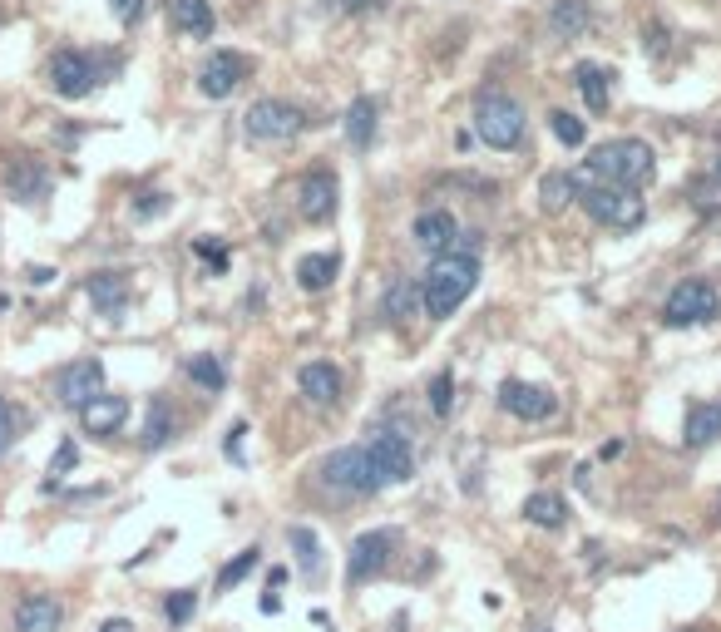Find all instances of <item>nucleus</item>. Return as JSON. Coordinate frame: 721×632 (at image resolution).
<instances>
[{
	"label": "nucleus",
	"instance_id": "f257e3e1",
	"mask_svg": "<svg viewBox=\"0 0 721 632\" xmlns=\"http://www.w3.org/2000/svg\"><path fill=\"white\" fill-rule=\"evenodd\" d=\"M652 173H657V154L642 139H608V144H598L593 154L583 158V168H573L578 188H588V183L642 188V183H652Z\"/></svg>",
	"mask_w": 721,
	"mask_h": 632
},
{
	"label": "nucleus",
	"instance_id": "f03ea898",
	"mask_svg": "<svg viewBox=\"0 0 721 632\" xmlns=\"http://www.w3.org/2000/svg\"><path fill=\"white\" fill-rule=\"evenodd\" d=\"M475 282H480V257L475 252H465V247L435 252V262H430V272L420 282V302H425V312L440 321V316L460 312V302L475 292Z\"/></svg>",
	"mask_w": 721,
	"mask_h": 632
},
{
	"label": "nucleus",
	"instance_id": "7ed1b4c3",
	"mask_svg": "<svg viewBox=\"0 0 721 632\" xmlns=\"http://www.w3.org/2000/svg\"><path fill=\"white\" fill-rule=\"evenodd\" d=\"M475 134H480L489 149H519L524 144V109L514 94L484 84L475 94Z\"/></svg>",
	"mask_w": 721,
	"mask_h": 632
},
{
	"label": "nucleus",
	"instance_id": "20e7f679",
	"mask_svg": "<svg viewBox=\"0 0 721 632\" xmlns=\"http://www.w3.org/2000/svg\"><path fill=\"white\" fill-rule=\"evenodd\" d=\"M321 474V489L336 494V499H366V494H381L386 484L376 479L371 460H366V445H346L336 455H326L317 465Z\"/></svg>",
	"mask_w": 721,
	"mask_h": 632
},
{
	"label": "nucleus",
	"instance_id": "39448f33",
	"mask_svg": "<svg viewBox=\"0 0 721 632\" xmlns=\"http://www.w3.org/2000/svg\"><path fill=\"white\" fill-rule=\"evenodd\" d=\"M578 203L593 223L618 228V233H633L647 218V203L638 198V188H618V183H588V188H578Z\"/></svg>",
	"mask_w": 721,
	"mask_h": 632
},
{
	"label": "nucleus",
	"instance_id": "423d86ee",
	"mask_svg": "<svg viewBox=\"0 0 721 632\" xmlns=\"http://www.w3.org/2000/svg\"><path fill=\"white\" fill-rule=\"evenodd\" d=\"M302 129H307V114L297 104H287V99H257L242 114V134L252 144H292Z\"/></svg>",
	"mask_w": 721,
	"mask_h": 632
},
{
	"label": "nucleus",
	"instance_id": "0eeeda50",
	"mask_svg": "<svg viewBox=\"0 0 721 632\" xmlns=\"http://www.w3.org/2000/svg\"><path fill=\"white\" fill-rule=\"evenodd\" d=\"M667 326H707V321H717L721 316V297L712 282H702V277H687V282H677L672 287V297H667Z\"/></svg>",
	"mask_w": 721,
	"mask_h": 632
},
{
	"label": "nucleus",
	"instance_id": "6e6552de",
	"mask_svg": "<svg viewBox=\"0 0 721 632\" xmlns=\"http://www.w3.org/2000/svg\"><path fill=\"white\" fill-rule=\"evenodd\" d=\"M366 460H371V470H376L381 484H405V479L415 474V450H410V440H405L401 430H391V425H376V430H371Z\"/></svg>",
	"mask_w": 721,
	"mask_h": 632
},
{
	"label": "nucleus",
	"instance_id": "1a4fd4ad",
	"mask_svg": "<svg viewBox=\"0 0 721 632\" xmlns=\"http://www.w3.org/2000/svg\"><path fill=\"white\" fill-rule=\"evenodd\" d=\"M396 534L391 529H371V534H361L351 553H346V583L356 588V583H371V578H381L386 568H391V553H396Z\"/></svg>",
	"mask_w": 721,
	"mask_h": 632
},
{
	"label": "nucleus",
	"instance_id": "9d476101",
	"mask_svg": "<svg viewBox=\"0 0 721 632\" xmlns=\"http://www.w3.org/2000/svg\"><path fill=\"white\" fill-rule=\"evenodd\" d=\"M99 65L84 55V50H60L55 60H50V89L60 94V99H84V94H94V84H99Z\"/></svg>",
	"mask_w": 721,
	"mask_h": 632
},
{
	"label": "nucleus",
	"instance_id": "9b49d317",
	"mask_svg": "<svg viewBox=\"0 0 721 632\" xmlns=\"http://www.w3.org/2000/svg\"><path fill=\"white\" fill-rule=\"evenodd\" d=\"M297 218L302 223H331L336 218V173L331 168H307L297 178Z\"/></svg>",
	"mask_w": 721,
	"mask_h": 632
},
{
	"label": "nucleus",
	"instance_id": "f8f14e48",
	"mask_svg": "<svg viewBox=\"0 0 721 632\" xmlns=\"http://www.w3.org/2000/svg\"><path fill=\"white\" fill-rule=\"evenodd\" d=\"M247 75H252L247 55H238V50H213V55L203 60V70H198V89H203L208 99H228Z\"/></svg>",
	"mask_w": 721,
	"mask_h": 632
},
{
	"label": "nucleus",
	"instance_id": "ddd939ff",
	"mask_svg": "<svg viewBox=\"0 0 721 632\" xmlns=\"http://www.w3.org/2000/svg\"><path fill=\"white\" fill-rule=\"evenodd\" d=\"M99 391H104V361H94V356H84V361L65 366V371L55 376V395H60L65 405H75V410H80L84 400H94Z\"/></svg>",
	"mask_w": 721,
	"mask_h": 632
},
{
	"label": "nucleus",
	"instance_id": "4468645a",
	"mask_svg": "<svg viewBox=\"0 0 721 632\" xmlns=\"http://www.w3.org/2000/svg\"><path fill=\"white\" fill-rule=\"evenodd\" d=\"M5 193H10L15 203H40V198H50V173H45L35 158L10 154L5 158Z\"/></svg>",
	"mask_w": 721,
	"mask_h": 632
},
{
	"label": "nucleus",
	"instance_id": "2eb2a0df",
	"mask_svg": "<svg viewBox=\"0 0 721 632\" xmlns=\"http://www.w3.org/2000/svg\"><path fill=\"white\" fill-rule=\"evenodd\" d=\"M499 405L514 415V420H549L559 410V400L544 391V386H529V381H504L499 386Z\"/></svg>",
	"mask_w": 721,
	"mask_h": 632
},
{
	"label": "nucleus",
	"instance_id": "dca6fc26",
	"mask_svg": "<svg viewBox=\"0 0 721 632\" xmlns=\"http://www.w3.org/2000/svg\"><path fill=\"white\" fill-rule=\"evenodd\" d=\"M124 420H129V400H124V395L99 391L94 400H84V405H80L84 435H99V440H109V435H114Z\"/></svg>",
	"mask_w": 721,
	"mask_h": 632
},
{
	"label": "nucleus",
	"instance_id": "f3484780",
	"mask_svg": "<svg viewBox=\"0 0 721 632\" xmlns=\"http://www.w3.org/2000/svg\"><path fill=\"white\" fill-rule=\"evenodd\" d=\"M15 632H60L65 623V608H60V598H50V593H25L20 603H15Z\"/></svg>",
	"mask_w": 721,
	"mask_h": 632
},
{
	"label": "nucleus",
	"instance_id": "a211bd4d",
	"mask_svg": "<svg viewBox=\"0 0 721 632\" xmlns=\"http://www.w3.org/2000/svg\"><path fill=\"white\" fill-rule=\"evenodd\" d=\"M297 386H302V395H307L317 410H331V405L341 400V371H336L331 361H307V366L297 371Z\"/></svg>",
	"mask_w": 721,
	"mask_h": 632
},
{
	"label": "nucleus",
	"instance_id": "6ab92c4d",
	"mask_svg": "<svg viewBox=\"0 0 721 632\" xmlns=\"http://www.w3.org/2000/svg\"><path fill=\"white\" fill-rule=\"evenodd\" d=\"M84 292H89L99 316H124V307H129V277L124 272H94L84 282Z\"/></svg>",
	"mask_w": 721,
	"mask_h": 632
},
{
	"label": "nucleus",
	"instance_id": "aec40b11",
	"mask_svg": "<svg viewBox=\"0 0 721 632\" xmlns=\"http://www.w3.org/2000/svg\"><path fill=\"white\" fill-rule=\"evenodd\" d=\"M717 435H721V400H692L687 420H682V440L692 450H707Z\"/></svg>",
	"mask_w": 721,
	"mask_h": 632
},
{
	"label": "nucleus",
	"instance_id": "412c9836",
	"mask_svg": "<svg viewBox=\"0 0 721 632\" xmlns=\"http://www.w3.org/2000/svg\"><path fill=\"white\" fill-rule=\"evenodd\" d=\"M573 84H578V94H583V104L593 114H608V104H613V70H603L593 60H578L573 65Z\"/></svg>",
	"mask_w": 721,
	"mask_h": 632
},
{
	"label": "nucleus",
	"instance_id": "4be33fe9",
	"mask_svg": "<svg viewBox=\"0 0 721 632\" xmlns=\"http://www.w3.org/2000/svg\"><path fill=\"white\" fill-rule=\"evenodd\" d=\"M455 237H460V223H455L445 208H425V213L415 218V242H420L425 252H450Z\"/></svg>",
	"mask_w": 721,
	"mask_h": 632
},
{
	"label": "nucleus",
	"instance_id": "5701e85b",
	"mask_svg": "<svg viewBox=\"0 0 721 632\" xmlns=\"http://www.w3.org/2000/svg\"><path fill=\"white\" fill-rule=\"evenodd\" d=\"M168 20H173V30L203 40V35H213V0H168Z\"/></svg>",
	"mask_w": 721,
	"mask_h": 632
},
{
	"label": "nucleus",
	"instance_id": "b1692460",
	"mask_svg": "<svg viewBox=\"0 0 721 632\" xmlns=\"http://www.w3.org/2000/svg\"><path fill=\"white\" fill-rule=\"evenodd\" d=\"M376 119H381V104H376L371 94L351 99V109H346V139H351V149H371V139H376Z\"/></svg>",
	"mask_w": 721,
	"mask_h": 632
},
{
	"label": "nucleus",
	"instance_id": "393cba45",
	"mask_svg": "<svg viewBox=\"0 0 721 632\" xmlns=\"http://www.w3.org/2000/svg\"><path fill=\"white\" fill-rule=\"evenodd\" d=\"M336 272H341V257H336V252H307V257L297 262V282H302L307 292H326V287L336 282Z\"/></svg>",
	"mask_w": 721,
	"mask_h": 632
},
{
	"label": "nucleus",
	"instance_id": "a878e982",
	"mask_svg": "<svg viewBox=\"0 0 721 632\" xmlns=\"http://www.w3.org/2000/svg\"><path fill=\"white\" fill-rule=\"evenodd\" d=\"M539 203H544V213H563L568 203H578V178L559 168V173H544V183H539Z\"/></svg>",
	"mask_w": 721,
	"mask_h": 632
},
{
	"label": "nucleus",
	"instance_id": "bb28decb",
	"mask_svg": "<svg viewBox=\"0 0 721 632\" xmlns=\"http://www.w3.org/2000/svg\"><path fill=\"white\" fill-rule=\"evenodd\" d=\"M524 519H529V524H539V529H559L563 519H568V504H563V494L539 489V494H529V499H524Z\"/></svg>",
	"mask_w": 721,
	"mask_h": 632
},
{
	"label": "nucleus",
	"instance_id": "cd10ccee",
	"mask_svg": "<svg viewBox=\"0 0 721 632\" xmlns=\"http://www.w3.org/2000/svg\"><path fill=\"white\" fill-rule=\"evenodd\" d=\"M173 430H178V420H173V405L154 395L149 400V420H144V450H163L168 440H173Z\"/></svg>",
	"mask_w": 721,
	"mask_h": 632
},
{
	"label": "nucleus",
	"instance_id": "c85d7f7f",
	"mask_svg": "<svg viewBox=\"0 0 721 632\" xmlns=\"http://www.w3.org/2000/svg\"><path fill=\"white\" fill-rule=\"evenodd\" d=\"M549 30H554L559 40L583 35V30H588V5H583V0H554V10H549Z\"/></svg>",
	"mask_w": 721,
	"mask_h": 632
},
{
	"label": "nucleus",
	"instance_id": "c756f323",
	"mask_svg": "<svg viewBox=\"0 0 721 632\" xmlns=\"http://www.w3.org/2000/svg\"><path fill=\"white\" fill-rule=\"evenodd\" d=\"M183 371H188V381H193L198 391H208V395H218L223 386H228V371H223L218 356H188Z\"/></svg>",
	"mask_w": 721,
	"mask_h": 632
},
{
	"label": "nucleus",
	"instance_id": "7c9ffc66",
	"mask_svg": "<svg viewBox=\"0 0 721 632\" xmlns=\"http://www.w3.org/2000/svg\"><path fill=\"white\" fill-rule=\"evenodd\" d=\"M287 544H292V553H297V568L307 573V578H317L321 573V539L307 529V524H292L287 529Z\"/></svg>",
	"mask_w": 721,
	"mask_h": 632
},
{
	"label": "nucleus",
	"instance_id": "2f4dec72",
	"mask_svg": "<svg viewBox=\"0 0 721 632\" xmlns=\"http://www.w3.org/2000/svg\"><path fill=\"white\" fill-rule=\"evenodd\" d=\"M549 129H554V139H559L563 149H583V139H588V124L578 114H568V109L549 114Z\"/></svg>",
	"mask_w": 721,
	"mask_h": 632
},
{
	"label": "nucleus",
	"instance_id": "473e14b6",
	"mask_svg": "<svg viewBox=\"0 0 721 632\" xmlns=\"http://www.w3.org/2000/svg\"><path fill=\"white\" fill-rule=\"evenodd\" d=\"M257 558H262V549H242L233 563H223V573H218V583H213V593H233L242 578L257 568Z\"/></svg>",
	"mask_w": 721,
	"mask_h": 632
},
{
	"label": "nucleus",
	"instance_id": "72a5a7b5",
	"mask_svg": "<svg viewBox=\"0 0 721 632\" xmlns=\"http://www.w3.org/2000/svg\"><path fill=\"white\" fill-rule=\"evenodd\" d=\"M415 307H420V287H410V277L391 282V292H386V316H391V321H405Z\"/></svg>",
	"mask_w": 721,
	"mask_h": 632
},
{
	"label": "nucleus",
	"instance_id": "f704fd0d",
	"mask_svg": "<svg viewBox=\"0 0 721 632\" xmlns=\"http://www.w3.org/2000/svg\"><path fill=\"white\" fill-rule=\"evenodd\" d=\"M193 613H198V593H193V588H178V593L163 598V618H168L173 628H183Z\"/></svg>",
	"mask_w": 721,
	"mask_h": 632
},
{
	"label": "nucleus",
	"instance_id": "c9c22d12",
	"mask_svg": "<svg viewBox=\"0 0 721 632\" xmlns=\"http://www.w3.org/2000/svg\"><path fill=\"white\" fill-rule=\"evenodd\" d=\"M75 465H80V445H75V440H60V450H55V460H50V479H45V489L55 494L60 479L75 470Z\"/></svg>",
	"mask_w": 721,
	"mask_h": 632
},
{
	"label": "nucleus",
	"instance_id": "e433bc0d",
	"mask_svg": "<svg viewBox=\"0 0 721 632\" xmlns=\"http://www.w3.org/2000/svg\"><path fill=\"white\" fill-rule=\"evenodd\" d=\"M692 203H697V213H721V163L692 188Z\"/></svg>",
	"mask_w": 721,
	"mask_h": 632
},
{
	"label": "nucleus",
	"instance_id": "4c0bfd02",
	"mask_svg": "<svg viewBox=\"0 0 721 632\" xmlns=\"http://www.w3.org/2000/svg\"><path fill=\"white\" fill-rule=\"evenodd\" d=\"M450 405H455V376L440 371V376L430 381V410H435V415H450Z\"/></svg>",
	"mask_w": 721,
	"mask_h": 632
},
{
	"label": "nucleus",
	"instance_id": "58836bf2",
	"mask_svg": "<svg viewBox=\"0 0 721 632\" xmlns=\"http://www.w3.org/2000/svg\"><path fill=\"white\" fill-rule=\"evenodd\" d=\"M193 252H198V257H208V262H213V272H228V247H223L218 237H198V242H193Z\"/></svg>",
	"mask_w": 721,
	"mask_h": 632
},
{
	"label": "nucleus",
	"instance_id": "ea45409f",
	"mask_svg": "<svg viewBox=\"0 0 721 632\" xmlns=\"http://www.w3.org/2000/svg\"><path fill=\"white\" fill-rule=\"evenodd\" d=\"M15 445V410H10V400L0 395V455Z\"/></svg>",
	"mask_w": 721,
	"mask_h": 632
},
{
	"label": "nucleus",
	"instance_id": "a19ab883",
	"mask_svg": "<svg viewBox=\"0 0 721 632\" xmlns=\"http://www.w3.org/2000/svg\"><path fill=\"white\" fill-rule=\"evenodd\" d=\"M163 208H168V198H163V193H144V198L134 203V218H159Z\"/></svg>",
	"mask_w": 721,
	"mask_h": 632
},
{
	"label": "nucleus",
	"instance_id": "79ce46f5",
	"mask_svg": "<svg viewBox=\"0 0 721 632\" xmlns=\"http://www.w3.org/2000/svg\"><path fill=\"white\" fill-rule=\"evenodd\" d=\"M114 5V15L124 20V25H139L144 20V0H109Z\"/></svg>",
	"mask_w": 721,
	"mask_h": 632
},
{
	"label": "nucleus",
	"instance_id": "37998d69",
	"mask_svg": "<svg viewBox=\"0 0 721 632\" xmlns=\"http://www.w3.org/2000/svg\"><path fill=\"white\" fill-rule=\"evenodd\" d=\"M55 277H60L55 267H30V272H25V282H30V287H50Z\"/></svg>",
	"mask_w": 721,
	"mask_h": 632
},
{
	"label": "nucleus",
	"instance_id": "c03bdc74",
	"mask_svg": "<svg viewBox=\"0 0 721 632\" xmlns=\"http://www.w3.org/2000/svg\"><path fill=\"white\" fill-rule=\"evenodd\" d=\"M242 435H247V425H233V430H228V460H242Z\"/></svg>",
	"mask_w": 721,
	"mask_h": 632
},
{
	"label": "nucleus",
	"instance_id": "a18cd8bd",
	"mask_svg": "<svg viewBox=\"0 0 721 632\" xmlns=\"http://www.w3.org/2000/svg\"><path fill=\"white\" fill-rule=\"evenodd\" d=\"M99 632H139L129 618H109V623H99Z\"/></svg>",
	"mask_w": 721,
	"mask_h": 632
},
{
	"label": "nucleus",
	"instance_id": "49530a36",
	"mask_svg": "<svg viewBox=\"0 0 721 632\" xmlns=\"http://www.w3.org/2000/svg\"><path fill=\"white\" fill-rule=\"evenodd\" d=\"M618 455H623V445H618V440H608V445L598 450V460H618Z\"/></svg>",
	"mask_w": 721,
	"mask_h": 632
},
{
	"label": "nucleus",
	"instance_id": "de8ad7c7",
	"mask_svg": "<svg viewBox=\"0 0 721 632\" xmlns=\"http://www.w3.org/2000/svg\"><path fill=\"white\" fill-rule=\"evenodd\" d=\"M386 632H405V613H396V618H391V628Z\"/></svg>",
	"mask_w": 721,
	"mask_h": 632
},
{
	"label": "nucleus",
	"instance_id": "09e8293b",
	"mask_svg": "<svg viewBox=\"0 0 721 632\" xmlns=\"http://www.w3.org/2000/svg\"><path fill=\"white\" fill-rule=\"evenodd\" d=\"M534 632H554V628H534Z\"/></svg>",
	"mask_w": 721,
	"mask_h": 632
},
{
	"label": "nucleus",
	"instance_id": "8fccbe9b",
	"mask_svg": "<svg viewBox=\"0 0 721 632\" xmlns=\"http://www.w3.org/2000/svg\"><path fill=\"white\" fill-rule=\"evenodd\" d=\"M687 632H692V628H687Z\"/></svg>",
	"mask_w": 721,
	"mask_h": 632
}]
</instances>
